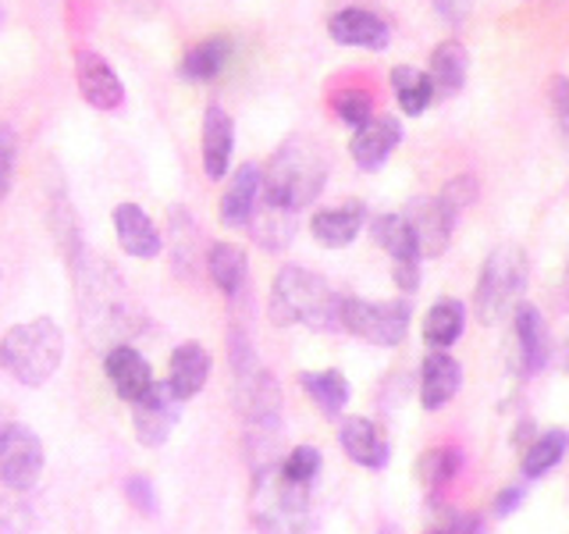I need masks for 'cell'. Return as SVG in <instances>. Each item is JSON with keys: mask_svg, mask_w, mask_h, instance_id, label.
<instances>
[{"mask_svg": "<svg viewBox=\"0 0 569 534\" xmlns=\"http://www.w3.org/2000/svg\"><path fill=\"white\" fill-rule=\"evenodd\" d=\"M76 285H79V310H82V328L89 343L97 346H124V338L136 335L139 328V310L121 285V275L111 264L100 260H79L76 264Z\"/></svg>", "mask_w": 569, "mask_h": 534, "instance_id": "obj_1", "label": "cell"}, {"mask_svg": "<svg viewBox=\"0 0 569 534\" xmlns=\"http://www.w3.org/2000/svg\"><path fill=\"white\" fill-rule=\"evenodd\" d=\"M325 182H328L325 150L310 139L292 136L274 150L271 165L263 171V200L299 214L325 192Z\"/></svg>", "mask_w": 569, "mask_h": 534, "instance_id": "obj_2", "label": "cell"}, {"mask_svg": "<svg viewBox=\"0 0 569 534\" xmlns=\"http://www.w3.org/2000/svg\"><path fill=\"white\" fill-rule=\"evenodd\" d=\"M338 310H342V296L331 285L307 271V267L289 264L274 275L271 285V320L278 328L307 325L313 332H331L338 325Z\"/></svg>", "mask_w": 569, "mask_h": 534, "instance_id": "obj_3", "label": "cell"}, {"mask_svg": "<svg viewBox=\"0 0 569 534\" xmlns=\"http://www.w3.org/2000/svg\"><path fill=\"white\" fill-rule=\"evenodd\" d=\"M64 360V335L50 317L14 325L0 338V367L29 388L47 385Z\"/></svg>", "mask_w": 569, "mask_h": 534, "instance_id": "obj_4", "label": "cell"}, {"mask_svg": "<svg viewBox=\"0 0 569 534\" xmlns=\"http://www.w3.org/2000/svg\"><path fill=\"white\" fill-rule=\"evenodd\" d=\"M253 524L260 534H307L310 531V488L289 481L278 463L257 471L253 481Z\"/></svg>", "mask_w": 569, "mask_h": 534, "instance_id": "obj_5", "label": "cell"}, {"mask_svg": "<svg viewBox=\"0 0 569 534\" xmlns=\"http://www.w3.org/2000/svg\"><path fill=\"white\" fill-rule=\"evenodd\" d=\"M527 289V257L520 246H495L485 267H480L473 307L485 325H498L520 307V296Z\"/></svg>", "mask_w": 569, "mask_h": 534, "instance_id": "obj_6", "label": "cell"}, {"mask_svg": "<svg viewBox=\"0 0 569 534\" xmlns=\"http://www.w3.org/2000/svg\"><path fill=\"white\" fill-rule=\"evenodd\" d=\"M409 310L406 299H388V303H367V299H342L338 310V325L349 335L363 338L370 346H399L409 332Z\"/></svg>", "mask_w": 569, "mask_h": 534, "instance_id": "obj_7", "label": "cell"}, {"mask_svg": "<svg viewBox=\"0 0 569 534\" xmlns=\"http://www.w3.org/2000/svg\"><path fill=\"white\" fill-rule=\"evenodd\" d=\"M43 442L26 424H4L0 427V477L14 492L36 488L43 474Z\"/></svg>", "mask_w": 569, "mask_h": 534, "instance_id": "obj_8", "label": "cell"}, {"mask_svg": "<svg viewBox=\"0 0 569 534\" xmlns=\"http://www.w3.org/2000/svg\"><path fill=\"white\" fill-rule=\"evenodd\" d=\"M132 406V427H136V438L139 445H147V449H157V445H164L171 427L182 414V399L174 396L168 382H153L150 392L142 399L129 403Z\"/></svg>", "mask_w": 569, "mask_h": 534, "instance_id": "obj_9", "label": "cell"}, {"mask_svg": "<svg viewBox=\"0 0 569 534\" xmlns=\"http://www.w3.org/2000/svg\"><path fill=\"white\" fill-rule=\"evenodd\" d=\"M402 218L409 225L417 239V254L420 260L423 257H441L445 249L452 243V225H456V214L445 210V204L438 196H417V200H409Z\"/></svg>", "mask_w": 569, "mask_h": 534, "instance_id": "obj_10", "label": "cell"}, {"mask_svg": "<svg viewBox=\"0 0 569 534\" xmlns=\"http://www.w3.org/2000/svg\"><path fill=\"white\" fill-rule=\"evenodd\" d=\"M236 406L242 417H249L253 427H278L281 388L274 382V374L263 370L260 364L239 370L236 374Z\"/></svg>", "mask_w": 569, "mask_h": 534, "instance_id": "obj_11", "label": "cell"}, {"mask_svg": "<svg viewBox=\"0 0 569 534\" xmlns=\"http://www.w3.org/2000/svg\"><path fill=\"white\" fill-rule=\"evenodd\" d=\"M76 79H79V93L89 107L97 111H118L124 103V86L118 79L114 65L100 58L97 50H79L76 53Z\"/></svg>", "mask_w": 569, "mask_h": 534, "instance_id": "obj_12", "label": "cell"}, {"mask_svg": "<svg viewBox=\"0 0 569 534\" xmlns=\"http://www.w3.org/2000/svg\"><path fill=\"white\" fill-rule=\"evenodd\" d=\"M328 32L335 43L342 47H360V50H385L391 32H388V22L378 18L367 8H342L328 18Z\"/></svg>", "mask_w": 569, "mask_h": 534, "instance_id": "obj_13", "label": "cell"}, {"mask_svg": "<svg viewBox=\"0 0 569 534\" xmlns=\"http://www.w3.org/2000/svg\"><path fill=\"white\" fill-rule=\"evenodd\" d=\"M103 370H107V378H111L114 392L124 399V403H136L142 399L150 392L153 385V370L147 364V356H142L136 346H114V349H107V360H103Z\"/></svg>", "mask_w": 569, "mask_h": 534, "instance_id": "obj_14", "label": "cell"}, {"mask_svg": "<svg viewBox=\"0 0 569 534\" xmlns=\"http://www.w3.org/2000/svg\"><path fill=\"white\" fill-rule=\"evenodd\" d=\"M399 142H402V125H399V118L385 115V118H370L367 125H360V129H356V136L349 142V154H352V160L363 171H378L385 160H388V154L399 147Z\"/></svg>", "mask_w": 569, "mask_h": 534, "instance_id": "obj_15", "label": "cell"}, {"mask_svg": "<svg viewBox=\"0 0 569 534\" xmlns=\"http://www.w3.org/2000/svg\"><path fill=\"white\" fill-rule=\"evenodd\" d=\"M168 236H171V267L178 278H192L200 271V264L207 260V246H203V231L196 225V218L186 207H171L168 210Z\"/></svg>", "mask_w": 569, "mask_h": 534, "instance_id": "obj_16", "label": "cell"}, {"mask_svg": "<svg viewBox=\"0 0 569 534\" xmlns=\"http://www.w3.org/2000/svg\"><path fill=\"white\" fill-rule=\"evenodd\" d=\"M260 196H263V171L253 160H246V165L231 175V182L221 196V221L228 228H246L260 204Z\"/></svg>", "mask_w": 569, "mask_h": 534, "instance_id": "obj_17", "label": "cell"}, {"mask_svg": "<svg viewBox=\"0 0 569 534\" xmlns=\"http://www.w3.org/2000/svg\"><path fill=\"white\" fill-rule=\"evenodd\" d=\"M114 231H118V243L129 257L139 260H153L164 243H160V231L153 225V218L139 204H118L114 207Z\"/></svg>", "mask_w": 569, "mask_h": 534, "instance_id": "obj_18", "label": "cell"}, {"mask_svg": "<svg viewBox=\"0 0 569 534\" xmlns=\"http://www.w3.org/2000/svg\"><path fill=\"white\" fill-rule=\"evenodd\" d=\"M231 147H236V121L221 103H210L203 115V175L213 182L228 175Z\"/></svg>", "mask_w": 569, "mask_h": 534, "instance_id": "obj_19", "label": "cell"}, {"mask_svg": "<svg viewBox=\"0 0 569 534\" xmlns=\"http://www.w3.org/2000/svg\"><path fill=\"white\" fill-rule=\"evenodd\" d=\"M462 385V367L456 356L445 349L427 353V360L420 367V403L423 409H441L445 403L456 399V392Z\"/></svg>", "mask_w": 569, "mask_h": 534, "instance_id": "obj_20", "label": "cell"}, {"mask_svg": "<svg viewBox=\"0 0 569 534\" xmlns=\"http://www.w3.org/2000/svg\"><path fill=\"white\" fill-rule=\"evenodd\" d=\"M338 442H342V449L352 463H360V467H370V471H381L391 456L378 424L367 417H346L338 424Z\"/></svg>", "mask_w": 569, "mask_h": 534, "instance_id": "obj_21", "label": "cell"}, {"mask_svg": "<svg viewBox=\"0 0 569 534\" xmlns=\"http://www.w3.org/2000/svg\"><path fill=\"white\" fill-rule=\"evenodd\" d=\"M207 275L228 299H239L249 289V257L236 243L207 246Z\"/></svg>", "mask_w": 569, "mask_h": 534, "instance_id": "obj_22", "label": "cell"}, {"mask_svg": "<svg viewBox=\"0 0 569 534\" xmlns=\"http://www.w3.org/2000/svg\"><path fill=\"white\" fill-rule=\"evenodd\" d=\"M207 378H210V353L200 343H182L171 353L168 385L182 403L192 399V396H200Z\"/></svg>", "mask_w": 569, "mask_h": 534, "instance_id": "obj_23", "label": "cell"}, {"mask_svg": "<svg viewBox=\"0 0 569 534\" xmlns=\"http://www.w3.org/2000/svg\"><path fill=\"white\" fill-rule=\"evenodd\" d=\"M363 221H367V207L360 200H349V204H338L328 210H317L310 221V231H313V239L325 246H349L356 236H360Z\"/></svg>", "mask_w": 569, "mask_h": 534, "instance_id": "obj_24", "label": "cell"}, {"mask_svg": "<svg viewBox=\"0 0 569 534\" xmlns=\"http://www.w3.org/2000/svg\"><path fill=\"white\" fill-rule=\"evenodd\" d=\"M246 228H249V236H253V243L263 246L267 254H281V249H289V243L296 239V210L260 200Z\"/></svg>", "mask_w": 569, "mask_h": 534, "instance_id": "obj_25", "label": "cell"}, {"mask_svg": "<svg viewBox=\"0 0 569 534\" xmlns=\"http://www.w3.org/2000/svg\"><path fill=\"white\" fill-rule=\"evenodd\" d=\"M512 325H516V343H520V360L527 374H538L548 364V328H545V317L538 307L530 303H520L512 314Z\"/></svg>", "mask_w": 569, "mask_h": 534, "instance_id": "obj_26", "label": "cell"}, {"mask_svg": "<svg viewBox=\"0 0 569 534\" xmlns=\"http://www.w3.org/2000/svg\"><path fill=\"white\" fill-rule=\"evenodd\" d=\"M467 71H470L467 47L459 40H441L431 53V71H427V79H431L435 93L452 97L467 86Z\"/></svg>", "mask_w": 569, "mask_h": 534, "instance_id": "obj_27", "label": "cell"}, {"mask_svg": "<svg viewBox=\"0 0 569 534\" xmlns=\"http://www.w3.org/2000/svg\"><path fill=\"white\" fill-rule=\"evenodd\" d=\"M231 58V40L228 36H207V40H200L196 47L186 50L182 65H178V71H182L186 82H213L224 71Z\"/></svg>", "mask_w": 569, "mask_h": 534, "instance_id": "obj_28", "label": "cell"}, {"mask_svg": "<svg viewBox=\"0 0 569 534\" xmlns=\"http://www.w3.org/2000/svg\"><path fill=\"white\" fill-rule=\"evenodd\" d=\"M299 385L307 388V396L325 417H338L349 403V382L342 370H302Z\"/></svg>", "mask_w": 569, "mask_h": 534, "instance_id": "obj_29", "label": "cell"}, {"mask_svg": "<svg viewBox=\"0 0 569 534\" xmlns=\"http://www.w3.org/2000/svg\"><path fill=\"white\" fill-rule=\"evenodd\" d=\"M462 328H467V310L459 299H438L423 317V343L435 349H449L459 343Z\"/></svg>", "mask_w": 569, "mask_h": 534, "instance_id": "obj_30", "label": "cell"}, {"mask_svg": "<svg viewBox=\"0 0 569 534\" xmlns=\"http://www.w3.org/2000/svg\"><path fill=\"white\" fill-rule=\"evenodd\" d=\"M391 89H396V100L402 107V115H409V118L423 115L435 100V86H431V79H427V71H420L413 65L391 68Z\"/></svg>", "mask_w": 569, "mask_h": 534, "instance_id": "obj_31", "label": "cell"}, {"mask_svg": "<svg viewBox=\"0 0 569 534\" xmlns=\"http://www.w3.org/2000/svg\"><path fill=\"white\" fill-rule=\"evenodd\" d=\"M373 239H378V246L391 257V264L396 260H420L417 239H413V231H409L402 214H381V218L373 221Z\"/></svg>", "mask_w": 569, "mask_h": 534, "instance_id": "obj_32", "label": "cell"}, {"mask_svg": "<svg viewBox=\"0 0 569 534\" xmlns=\"http://www.w3.org/2000/svg\"><path fill=\"white\" fill-rule=\"evenodd\" d=\"M569 449V435L566 432H548L538 442H530V449L523 453V477H541L548 474Z\"/></svg>", "mask_w": 569, "mask_h": 534, "instance_id": "obj_33", "label": "cell"}, {"mask_svg": "<svg viewBox=\"0 0 569 534\" xmlns=\"http://www.w3.org/2000/svg\"><path fill=\"white\" fill-rule=\"evenodd\" d=\"M459 449H452V445H441V449H431L427 456H420L417 463V474L427 488H441V485H449V481L459 474Z\"/></svg>", "mask_w": 569, "mask_h": 534, "instance_id": "obj_34", "label": "cell"}, {"mask_svg": "<svg viewBox=\"0 0 569 534\" xmlns=\"http://www.w3.org/2000/svg\"><path fill=\"white\" fill-rule=\"evenodd\" d=\"M331 107L346 125H352V129H360V125H367L373 118V97H370V89H360V86L335 93Z\"/></svg>", "mask_w": 569, "mask_h": 534, "instance_id": "obj_35", "label": "cell"}, {"mask_svg": "<svg viewBox=\"0 0 569 534\" xmlns=\"http://www.w3.org/2000/svg\"><path fill=\"white\" fill-rule=\"evenodd\" d=\"M278 471L289 477V481H296V485H313V477L320 474V453L313 449V445H299V449H292L289 456H284L281 463H278Z\"/></svg>", "mask_w": 569, "mask_h": 534, "instance_id": "obj_36", "label": "cell"}, {"mask_svg": "<svg viewBox=\"0 0 569 534\" xmlns=\"http://www.w3.org/2000/svg\"><path fill=\"white\" fill-rule=\"evenodd\" d=\"M477 178L473 175H456V178H449V182L441 186V192H438V200L445 204V210L449 214H456L459 218V210H467L473 200H477Z\"/></svg>", "mask_w": 569, "mask_h": 534, "instance_id": "obj_37", "label": "cell"}, {"mask_svg": "<svg viewBox=\"0 0 569 534\" xmlns=\"http://www.w3.org/2000/svg\"><path fill=\"white\" fill-rule=\"evenodd\" d=\"M124 495H129V503L139 513H147V516L157 513V488H153V481L147 474H129V477H124Z\"/></svg>", "mask_w": 569, "mask_h": 534, "instance_id": "obj_38", "label": "cell"}, {"mask_svg": "<svg viewBox=\"0 0 569 534\" xmlns=\"http://www.w3.org/2000/svg\"><path fill=\"white\" fill-rule=\"evenodd\" d=\"M14 160H18V139L11 132V125H0V200H4L11 189Z\"/></svg>", "mask_w": 569, "mask_h": 534, "instance_id": "obj_39", "label": "cell"}, {"mask_svg": "<svg viewBox=\"0 0 569 534\" xmlns=\"http://www.w3.org/2000/svg\"><path fill=\"white\" fill-rule=\"evenodd\" d=\"M551 115H556L559 136L569 142V79L566 76L551 79Z\"/></svg>", "mask_w": 569, "mask_h": 534, "instance_id": "obj_40", "label": "cell"}, {"mask_svg": "<svg viewBox=\"0 0 569 534\" xmlns=\"http://www.w3.org/2000/svg\"><path fill=\"white\" fill-rule=\"evenodd\" d=\"M391 275H396V285H399L402 293H417V285H420V260H396Z\"/></svg>", "mask_w": 569, "mask_h": 534, "instance_id": "obj_41", "label": "cell"}, {"mask_svg": "<svg viewBox=\"0 0 569 534\" xmlns=\"http://www.w3.org/2000/svg\"><path fill=\"white\" fill-rule=\"evenodd\" d=\"M470 4L473 0H435V8H438V14L445 18L449 26H459L462 18H467V11H470Z\"/></svg>", "mask_w": 569, "mask_h": 534, "instance_id": "obj_42", "label": "cell"}, {"mask_svg": "<svg viewBox=\"0 0 569 534\" xmlns=\"http://www.w3.org/2000/svg\"><path fill=\"white\" fill-rule=\"evenodd\" d=\"M520 503H523V485H516V488L509 485L502 495L495 498V516H509V513H512L516 506H520Z\"/></svg>", "mask_w": 569, "mask_h": 534, "instance_id": "obj_43", "label": "cell"}, {"mask_svg": "<svg viewBox=\"0 0 569 534\" xmlns=\"http://www.w3.org/2000/svg\"><path fill=\"white\" fill-rule=\"evenodd\" d=\"M456 524H459V513L452 510H441L438 513V521L427 527V534H456Z\"/></svg>", "mask_w": 569, "mask_h": 534, "instance_id": "obj_44", "label": "cell"}, {"mask_svg": "<svg viewBox=\"0 0 569 534\" xmlns=\"http://www.w3.org/2000/svg\"><path fill=\"white\" fill-rule=\"evenodd\" d=\"M456 534H488V527H485V521H480V516H459Z\"/></svg>", "mask_w": 569, "mask_h": 534, "instance_id": "obj_45", "label": "cell"}, {"mask_svg": "<svg viewBox=\"0 0 569 534\" xmlns=\"http://www.w3.org/2000/svg\"><path fill=\"white\" fill-rule=\"evenodd\" d=\"M381 534H399V531H396V527H385Z\"/></svg>", "mask_w": 569, "mask_h": 534, "instance_id": "obj_46", "label": "cell"}, {"mask_svg": "<svg viewBox=\"0 0 569 534\" xmlns=\"http://www.w3.org/2000/svg\"><path fill=\"white\" fill-rule=\"evenodd\" d=\"M566 367H569V343H566Z\"/></svg>", "mask_w": 569, "mask_h": 534, "instance_id": "obj_47", "label": "cell"}]
</instances>
